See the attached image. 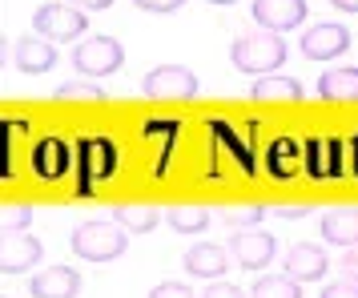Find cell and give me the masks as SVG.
<instances>
[{
  "label": "cell",
  "mask_w": 358,
  "mask_h": 298,
  "mask_svg": "<svg viewBox=\"0 0 358 298\" xmlns=\"http://www.w3.org/2000/svg\"><path fill=\"white\" fill-rule=\"evenodd\" d=\"M250 298H302V290H298V278H290V274H266L254 282Z\"/></svg>",
  "instance_id": "cell-22"
},
{
  "label": "cell",
  "mask_w": 358,
  "mask_h": 298,
  "mask_svg": "<svg viewBox=\"0 0 358 298\" xmlns=\"http://www.w3.org/2000/svg\"><path fill=\"white\" fill-rule=\"evenodd\" d=\"M201 298H242V290L234 286V282H222V278H213L206 290H201Z\"/></svg>",
  "instance_id": "cell-29"
},
{
  "label": "cell",
  "mask_w": 358,
  "mask_h": 298,
  "mask_svg": "<svg viewBox=\"0 0 358 298\" xmlns=\"http://www.w3.org/2000/svg\"><path fill=\"white\" fill-rule=\"evenodd\" d=\"M326 266H330V258H326L322 246H310V242H298V246L286 254V274L298 282H314L326 274Z\"/></svg>",
  "instance_id": "cell-14"
},
{
  "label": "cell",
  "mask_w": 358,
  "mask_h": 298,
  "mask_svg": "<svg viewBox=\"0 0 358 298\" xmlns=\"http://www.w3.org/2000/svg\"><path fill=\"white\" fill-rule=\"evenodd\" d=\"M302 214H306L302 206H298V210H294V206H282V210H278V218H302Z\"/></svg>",
  "instance_id": "cell-35"
},
{
  "label": "cell",
  "mask_w": 358,
  "mask_h": 298,
  "mask_svg": "<svg viewBox=\"0 0 358 298\" xmlns=\"http://www.w3.org/2000/svg\"><path fill=\"white\" fill-rule=\"evenodd\" d=\"M342 274H346L350 282H358V246L346 250V258H342Z\"/></svg>",
  "instance_id": "cell-32"
},
{
  "label": "cell",
  "mask_w": 358,
  "mask_h": 298,
  "mask_svg": "<svg viewBox=\"0 0 358 298\" xmlns=\"http://www.w3.org/2000/svg\"><path fill=\"white\" fill-rule=\"evenodd\" d=\"M318 298H358V282H350V278L346 282H330Z\"/></svg>",
  "instance_id": "cell-30"
},
{
  "label": "cell",
  "mask_w": 358,
  "mask_h": 298,
  "mask_svg": "<svg viewBox=\"0 0 358 298\" xmlns=\"http://www.w3.org/2000/svg\"><path fill=\"white\" fill-rule=\"evenodd\" d=\"M318 97L322 101H358V69H326L318 77Z\"/></svg>",
  "instance_id": "cell-17"
},
{
  "label": "cell",
  "mask_w": 358,
  "mask_h": 298,
  "mask_svg": "<svg viewBox=\"0 0 358 298\" xmlns=\"http://www.w3.org/2000/svg\"><path fill=\"white\" fill-rule=\"evenodd\" d=\"M165 222L178 234H201L210 226V210H201V206H178V210L165 214Z\"/></svg>",
  "instance_id": "cell-23"
},
{
  "label": "cell",
  "mask_w": 358,
  "mask_h": 298,
  "mask_svg": "<svg viewBox=\"0 0 358 298\" xmlns=\"http://www.w3.org/2000/svg\"><path fill=\"white\" fill-rule=\"evenodd\" d=\"M73 254L85 258V262H113L125 254L129 238H125V226H113V222H81L73 230Z\"/></svg>",
  "instance_id": "cell-2"
},
{
  "label": "cell",
  "mask_w": 358,
  "mask_h": 298,
  "mask_svg": "<svg viewBox=\"0 0 358 298\" xmlns=\"http://www.w3.org/2000/svg\"><path fill=\"white\" fill-rule=\"evenodd\" d=\"M145 298H194V290H189L185 282H162V286H153Z\"/></svg>",
  "instance_id": "cell-28"
},
{
  "label": "cell",
  "mask_w": 358,
  "mask_h": 298,
  "mask_svg": "<svg viewBox=\"0 0 358 298\" xmlns=\"http://www.w3.org/2000/svg\"><path fill=\"white\" fill-rule=\"evenodd\" d=\"M69 149H65V141H57V137H45V141H36L33 146V169L45 178V182H57L61 173L69 169Z\"/></svg>",
  "instance_id": "cell-15"
},
{
  "label": "cell",
  "mask_w": 358,
  "mask_h": 298,
  "mask_svg": "<svg viewBox=\"0 0 358 298\" xmlns=\"http://www.w3.org/2000/svg\"><path fill=\"white\" fill-rule=\"evenodd\" d=\"M125 65V49L117 36H89L73 49V69L81 77H109Z\"/></svg>",
  "instance_id": "cell-3"
},
{
  "label": "cell",
  "mask_w": 358,
  "mask_h": 298,
  "mask_svg": "<svg viewBox=\"0 0 358 298\" xmlns=\"http://www.w3.org/2000/svg\"><path fill=\"white\" fill-rule=\"evenodd\" d=\"M13 61H17L20 73H49L57 65V49L45 36H20L13 45Z\"/></svg>",
  "instance_id": "cell-13"
},
{
  "label": "cell",
  "mask_w": 358,
  "mask_h": 298,
  "mask_svg": "<svg viewBox=\"0 0 358 298\" xmlns=\"http://www.w3.org/2000/svg\"><path fill=\"white\" fill-rule=\"evenodd\" d=\"M29 222H33V210H29V206H8L4 218H0L4 234H24L29 230Z\"/></svg>",
  "instance_id": "cell-26"
},
{
  "label": "cell",
  "mask_w": 358,
  "mask_h": 298,
  "mask_svg": "<svg viewBox=\"0 0 358 298\" xmlns=\"http://www.w3.org/2000/svg\"><path fill=\"white\" fill-rule=\"evenodd\" d=\"M322 238L330 246H358V206L350 210H330L322 214Z\"/></svg>",
  "instance_id": "cell-16"
},
{
  "label": "cell",
  "mask_w": 358,
  "mask_h": 298,
  "mask_svg": "<svg viewBox=\"0 0 358 298\" xmlns=\"http://www.w3.org/2000/svg\"><path fill=\"white\" fill-rule=\"evenodd\" d=\"M254 20L270 33H290L306 20V0H254Z\"/></svg>",
  "instance_id": "cell-9"
},
{
  "label": "cell",
  "mask_w": 358,
  "mask_h": 298,
  "mask_svg": "<svg viewBox=\"0 0 358 298\" xmlns=\"http://www.w3.org/2000/svg\"><path fill=\"white\" fill-rule=\"evenodd\" d=\"M338 13H358V0H330Z\"/></svg>",
  "instance_id": "cell-34"
},
{
  "label": "cell",
  "mask_w": 358,
  "mask_h": 298,
  "mask_svg": "<svg viewBox=\"0 0 358 298\" xmlns=\"http://www.w3.org/2000/svg\"><path fill=\"white\" fill-rule=\"evenodd\" d=\"M250 97L254 101H302L306 97V89L294 81V77H258V81L250 85Z\"/></svg>",
  "instance_id": "cell-19"
},
{
  "label": "cell",
  "mask_w": 358,
  "mask_h": 298,
  "mask_svg": "<svg viewBox=\"0 0 358 298\" xmlns=\"http://www.w3.org/2000/svg\"><path fill=\"white\" fill-rule=\"evenodd\" d=\"M262 214H266V206H238V210H226L222 222H226L229 230H258Z\"/></svg>",
  "instance_id": "cell-25"
},
{
  "label": "cell",
  "mask_w": 358,
  "mask_h": 298,
  "mask_svg": "<svg viewBox=\"0 0 358 298\" xmlns=\"http://www.w3.org/2000/svg\"><path fill=\"white\" fill-rule=\"evenodd\" d=\"M302 157H306V149H298V141H290V137H282V141H274V149H266V166L274 178H294Z\"/></svg>",
  "instance_id": "cell-20"
},
{
  "label": "cell",
  "mask_w": 358,
  "mask_h": 298,
  "mask_svg": "<svg viewBox=\"0 0 358 298\" xmlns=\"http://www.w3.org/2000/svg\"><path fill=\"white\" fill-rule=\"evenodd\" d=\"M210 4H234V0H210Z\"/></svg>",
  "instance_id": "cell-36"
},
{
  "label": "cell",
  "mask_w": 358,
  "mask_h": 298,
  "mask_svg": "<svg viewBox=\"0 0 358 298\" xmlns=\"http://www.w3.org/2000/svg\"><path fill=\"white\" fill-rule=\"evenodd\" d=\"M338 141H310L306 146V173L310 178H338L342 162H338Z\"/></svg>",
  "instance_id": "cell-18"
},
{
  "label": "cell",
  "mask_w": 358,
  "mask_h": 298,
  "mask_svg": "<svg viewBox=\"0 0 358 298\" xmlns=\"http://www.w3.org/2000/svg\"><path fill=\"white\" fill-rule=\"evenodd\" d=\"M41 254H45V246H41L36 238L4 234V254H0V270H4V278H8V274H24V270H33V266L41 262Z\"/></svg>",
  "instance_id": "cell-12"
},
{
  "label": "cell",
  "mask_w": 358,
  "mask_h": 298,
  "mask_svg": "<svg viewBox=\"0 0 358 298\" xmlns=\"http://www.w3.org/2000/svg\"><path fill=\"white\" fill-rule=\"evenodd\" d=\"M57 101H105V89L101 85H89V81H65L57 85Z\"/></svg>",
  "instance_id": "cell-24"
},
{
  "label": "cell",
  "mask_w": 358,
  "mask_h": 298,
  "mask_svg": "<svg viewBox=\"0 0 358 298\" xmlns=\"http://www.w3.org/2000/svg\"><path fill=\"white\" fill-rule=\"evenodd\" d=\"M117 226H125L129 234H149L153 226H162V210H153V206H121L117 210Z\"/></svg>",
  "instance_id": "cell-21"
},
{
  "label": "cell",
  "mask_w": 358,
  "mask_h": 298,
  "mask_svg": "<svg viewBox=\"0 0 358 298\" xmlns=\"http://www.w3.org/2000/svg\"><path fill=\"white\" fill-rule=\"evenodd\" d=\"M213 133H217V137L226 141V149H229V153H238V162H242L245 169H254V162H250V153H245V149H242V141H238V137H234V133H229L226 125H222V121L213 125Z\"/></svg>",
  "instance_id": "cell-27"
},
{
  "label": "cell",
  "mask_w": 358,
  "mask_h": 298,
  "mask_svg": "<svg viewBox=\"0 0 358 298\" xmlns=\"http://www.w3.org/2000/svg\"><path fill=\"white\" fill-rule=\"evenodd\" d=\"M69 4H77V8H109L113 0H69Z\"/></svg>",
  "instance_id": "cell-33"
},
{
  "label": "cell",
  "mask_w": 358,
  "mask_h": 298,
  "mask_svg": "<svg viewBox=\"0 0 358 298\" xmlns=\"http://www.w3.org/2000/svg\"><path fill=\"white\" fill-rule=\"evenodd\" d=\"M137 8H145V13H173V8H181L185 0H133Z\"/></svg>",
  "instance_id": "cell-31"
},
{
  "label": "cell",
  "mask_w": 358,
  "mask_h": 298,
  "mask_svg": "<svg viewBox=\"0 0 358 298\" xmlns=\"http://www.w3.org/2000/svg\"><path fill=\"white\" fill-rule=\"evenodd\" d=\"M145 97L153 101H189L197 97V73L185 65H157L153 73H145Z\"/></svg>",
  "instance_id": "cell-6"
},
{
  "label": "cell",
  "mask_w": 358,
  "mask_h": 298,
  "mask_svg": "<svg viewBox=\"0 0 358 298\" xmlns=\"http://www.w3.org/2000/svg\"><path fill=\"white\" fill-rule=\"evenodd\" d=\"M185 274L189 278H222L229 270V250L217 246V242H201V246L185 250Z\"/></svg>",
  "instance_id": "cell-11"
},
{
  "label": "cell",
  "mask_w": 358,
  "mask_h": 298,
  "mask_svg": "<svg viewBox=\"0 0 358 298\" xmlns=\"http://www.w3.org/2000/svg\"><path fill=\"white\" fill-rule=\"evenodd\" d=\"M229 254H234V262L242 270H262L278 254V242H274V234H266V230H234V250Z\"/></svg>",
  "instance_id": "cell-8"
},
{
  "label": "cell",
  "mask_w": 358,
  "mask_h": 298,
  "mask_svg": "<svg viewBox=\"0 0 358 298\" xmlns=\"http://www.w3.org/2000/svg\"><path fill=\"white\" fill-rule=\"evenodd\" d=\"M117 169V146L109 137H85L77 146V190L89 194L97 182H105Z\"/></svg>",
  "instance_id": "cell-4"
},
{
  "label": "cell",
  "mask_w": 358,
  "mask_h": 298,
  "mask_svg": "<svg viewBox=\"0 0 358 298\" xmlns=\"http://www.w3.org/2000/svg\"><path fill=\"white\" fill-rule=\"evenodd\" d=\"M29 295L33 298H77L81 295V274L73 266H49L36 278H29Z\"/></svg>",
  "instance_id": "cell-10"
},
{
  "label": "cell",
  "mask_w": 358,
  "mask_h": 298,
  "mask_svg": "<svg viewBox=\"0 0 358 298\" xmlns=\"http://www.w3.org/2000/svg\"><path fill=\"white\" fill-rule=\"evenodd\" d=\"M33 29H36V36H45L52 45L57 41H77L89 29V17L77 4H41L33 17Z\"/></svg>",
  "instance_id": "cell-5"
},
{
  "label": "cell",
  "mask_w": 358,
  "mask_h": 298,
  "mask_svg": "<svg viewBox=\"0 0 358 298\" xmlns=\"http://www.w3.org/2000/svg\"><path fill=\"white\" fill-rule=\"evenodd\" d=\"M302 57H310V61H334V57H342V52L350 49V33L342 29V24H314V29H306L302 33Z\"/></svg>",
  "instance_id": "cell-7"
},
{
  "label": "cell",
  "mask_w": 358,
  "mask_h": 298,
  "mask_svg": "<svg viewBox=\"0 0 358 298\" xmlns=\"http://www.w3.org/2000/svg\"><path fill=\"white\" fill-rule=\"evenodd\" d=\"M229 61H234L238 73L270 77L286 61V41H282V33H270V29H250L229 45Z\"/></svg>",
  "instance_id": "cell-1"
}]
</instances>
